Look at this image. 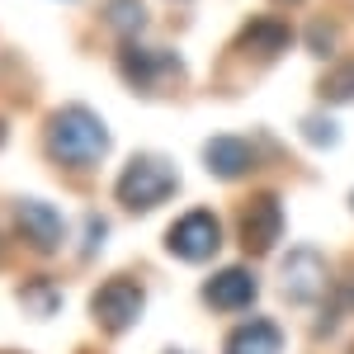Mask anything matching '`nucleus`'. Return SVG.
<instances>
[{"mask_svg": "<svg viewBox=\"0 0 354 354\" xmlns=\"http://www.w3.org/2000/svg\"><path fill=\"white\" fill-rule=\"evenodd\" d=\"M48 156L57 165H71V170H90L109 156V128L100 123V113L85 109V104H66L48 118Z\"/></svg>", "mask_w": 354, "mask_h": 354, "instance_id": "obj_1", "label": "nucleus"}, {"mask_svg": "<svg viewBox=\"0 0 354 354\" xmlns=\"http://www.w3.org/2000/svg\"><path fill=\"white\" fill-rule=\"evenodd\" d=\"M175 189H180V180H175V165L170 161H161V156H133L123 165L118 185H113V198L128 213H147V208L165 203Z\"/></svg>", "mask_w": 354, "mask_h": 354, "instance_id": "obj_2", "label": "nucleus"}, {"mask_svg": "<svg viewBox=\"0 0 354 354\" xmlns=\"http://www.w3.org/2000/svg\"><path fill=\"white\" fill-rule=\"evenodd\" d=\"M218 245H222V227H218V218H213L208 208L185 213V218L165 232V250L180 255V260H213Z\"/></svg>", "mask_w": 354, "mask_h": 354, "instance_id": "obj_3", "label": "nucleus"}, {"mask_svg": "<svg viewBox=\"0 0 354 354\" xmlns=\"http://www.w3.org/2000/svg\"><path fill=\"white\" fill-rule=\"evenodd\" d=\"M283 236V213H279V198L270 194H255L236 218V241L245 255H265L274 241Z\"/></svg>", "mask_w": 354, "mask_h": 354, "instance_id": "obj_4", "label": "nucleus"}, {"mask_svg": "<svg viewBox=\"0 0 354 354\" xmlns=\"http://www.w3.org/2000/svg\"><path fill=\"white\" fill-rule=\"evenodd\" d=\"M326 283H330V270L317 250H293L283 260V270H279V288L293 302H317L326 293Z\"/></svg>", "mask_w": 354, "mask_h": 354, "instance_id": "obj_5", "label": "nucleus"}, {"mask_svg": "<svg viewBox=\"0 0 354 354\" xmlns=\"http://www.w3.org/2000/svg\"><path fill=\"white\" fill-rule=\"evenodd\" d=\"M90 312H95V322L104 330H128V326H137V317H142V288H137L133 279H109V283L95 293Z\"/></svg>", "mask_w": 354, "mask_h": 354, "instance_id": "obj_6", "label": "nucleus"}, {"mask_svg": "<svg viewBox=\"0 0 354 354\" xmlns=\"http://www.w3.org/2000/svg\"><path fill=\"white\" fill-rule=\"evenodd\" d=\"M123 76L137 85V90H165V85L180 81V62L170 53H142V48H123L118 57Z\"/></svg>", "mask_w": 354, "mask_h": 354, "instance_id": "obj_7", "label": "nucleus"}, {"mask_svg": "<svg viewBox=\"0 0 354 354\" xmlns=\"http://www.w3.org/2000/svg\"><path fill=\"white\" fill-rule=\"evenodd\" d=\"M203 302H208L213 312H245V307L255 302V274L241 270V265L213 274V279L203 283Z\"/></svg>", "mask_w": 354, "mask_h": 354, "instance_id": "obj_8", "label": "nucleus"}, {"mask_svg": "<svg viewBox=\"0 0 354 354\" xmlns=\"http://www.w3.org/2000/svg\"><path fill=\"white\" fill-rule=\"evenodd\" d=\"M15 227L24 232V241L33 250H57L62 245V218H57L53 203H38V198L15 203Z\"/></svg>", "mask_w": 354, "mask_h": 354, "instance_id": "obj_9", "label": "nucleus"}, {"mask_svg": "<svg viewBox=\"0 0 354 354\" xmlns=\"http://www.w3.org/2000/svg\"><path fill=\"white\" fill-rule=\"evenodd\" d=\"M203 161H208V170L218 180H241L250 170V142H241V137H213Z\"/></svg>", "mask_w": 354, "mask_h": 354, "instance_id": "obj_10", "label": "nucleus"}, {"mask_svg": "<svg viewBox=\"0 0 354 354\" xmlns=\"http://www.w3.org/2000/svg\"><path fill=\"white\" fill-rule=\"evenodd\" d=\"M236 48L250 57H279L283 48H288V24L283 19H250V24L241 28V38H236Z\"/></svg>", "mask_w": 354, "mask_h": 354, "instance_id": "obj_11", "label": "nucleus"}, {"mask_svg": "<svg viewBox=\"0 0 354 354\" xmlns=\"http://www.w3.org/2000/svg\"><path fill=\"white\" fill-rule=\"evenodd\" d=\"M222 354H283V330L274 322H245L241 330L227 335Z\"/></svg>", "mask_w": 354, "mask_h": 354, "instance_id": "obj_12", "label": "nucleus"}, {"mask_svg": "<svg viewBox=\"0 0 354 354\" xmlns=\"http://www.w3.org/2000/svg\"><path fill=\"white\" fill-rule=\"evenodd\" d=\"M104 24L113 33H123V38H137L147 28V10H142V0H109L104 5Z\"/></svg>", "mask_w": 354, "mask_h": 354, "instance_id": "obj_13", "label": "nucleus"}, {"mask_svg": "<svg viewBox=\"0 0 354 354\" xmlns=\"http://www.w3.org/2000/svg\"><path fill=\"white\" fill-rule=\"evenodd\" d=\"M19 298H24V307L33 312V317H53L57 307H62L57 288H53V283H38V279H33V283H24V293H19Z\"/></svg>", "mask_w": 354, "mask_h": 354, "instance_id": "obj_14", "label": "nucleus"}, {"mask_svg": "<svg viewBox=\"0 0 354 354\" xmlns=\"http://www.w3.org/2000/svg\"><path fill=\"white\" fill-rule=\"evenodd\" d=\"M322 100H354V66H340V71H330L326 81H322Z\"/></svg>", "mask_w": 354, "mask_h": 354, "instance_id": "obj_15", "label": "nucleus"}, {"mask_svg": "<svg viewBox=\"0 0 354 354\" xmlns=\"http://www.w3.org/2000/svg\"><path fill=\"white\" fill-rule=\"evenodd\" d=\"M302 133L322 137V147H330V142H335V123H330V118H302Z\"/></svg>", "mask_w": 354, "mask_h": 354, "instance_id": "obj_16", "label": "nucleus"}, {"mask_svg": "<svg viewBox=\"0 0 354 354\" xmlns=\"http://www.w3.org/2000/svg\"><path fill=\"white\" fill-rule=\"evenodd\" d=\"M283 5H293V0H283Z\"/></svg>", "mask_w": 354, "mask_h": 354, "instance_id": "obj_17", "label": "nucleus"}, {"mask_svg": "<svg viewBox=\"0 0 354 354\" xmlns=\"http://www.w3.org/2000/svg\"><path fill=\"white\" fill-rule=\"evenodd\" d=\"M0 137H5V128H0Z\"/></svg>", "mask_w": 354, "mask_h": 354, "instance_id": "obj_18", "label": "nucleus"}, {"mask_svg": "<svg viewBox=\"0 0 354 354\" xmlns=\"http://www.w3.org/2000/svg\"><path fill=\"white\" fill-rule=\"evenodd\" d=\"M350 203H354V198H350Z\"/></svg>", "mask_w": 354, "mask_h": 354, "instance_id": "obj_19", "label": "nucleus"}]
</instances>
